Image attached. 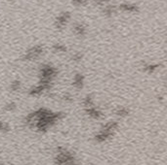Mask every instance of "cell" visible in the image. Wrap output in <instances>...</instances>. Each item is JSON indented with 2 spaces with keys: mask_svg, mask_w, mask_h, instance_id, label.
Returning <instances> with one entry per match:
<instances>
[{
  "mask_svg": "<svg viewBox=\"0 0 167 165\" xmlns=\"http://www.w3.org/2000/svg\"><path fill=\"white\" fill-rule=\"evenodd\" d=\"M58 70L54 66L50 64H43L41 65L39 70V77L40 82H47V84H52L53 79L57 76Z\"/></svg>",
  "mask_w": 167,
  "mask_h": 165,
  "instance_id": "1",
  "label": "cell"
},
{
  "mask_svg": "<svg viewBox=\"0 0 167 165\" xmlns=\"http://www.w3.org/2000/svg\"><path fill=\"white\" fill-rule=\"evenodd\" d=\"M44 53V49L43 47L40 45H36L28 50L25 53L24 56H23V59L26 60V61H30V60H35L38 57H40V56Z\"/></svg>",
  "mask_w": 167,
  "mask_h": 165,
  "instance_id": "2",
  "label": "cell"
},
{
  "mask_svg": "<svg viewBox=\"0 0 167 165\" xmlns=\"http://www.w3.org/2000/svg\"><path fill=\"white\" fill-rule=\"evenodd\" d=\"M52 88V84H46V82H40L37 85L33 86L29 89V94L30 96H40L46 90H50Z\"/></svg>",
  "mask_w": 167,
  "mask_h": 165,
  "instance_id": "3",
  "label": "cell"
},
{
  "mask_svg": "<svg viewBox=\"0 0 167 165\" xmlns=\"http://www.w3.org/2000/svg\"><path fill=\"white\" fill-rule=\"evenodd\" d=\"M69 18H71V15H69L68 12H64V13H62L56 19L55 25L57 28L62 29L63 27H65L67 25V23L68 22Z\"/></svg>",
  "mask_w": 167,
  "mask_h": 165,
  "instance_id": "4",
  "label": "cell"
},
{
  "mask_svg": "<svg viewBox=\"0 0 167 165\" xmlns=\"http://www.w3.org/2000/svg\"><path fill=\"white\" fill-rule=\"evenodd\" d=\"M112 135H114V132L105 130V129H101L100 132L98 134H96L95 136V141L98 143H104V142H106L108 138H111Z\"/></svg>",
  "mask_w": 167,
  "mask_h": 165,
  "instance_id": "5",
  "label": "cell"
},
{
  "mask_svg": "<svg viewBox=\"0 0 167 165\" xmlns=\"http://www.w3.org/2000/svg\"><path fill=\"white\" fill-rule=\"evenodd\" d=\"M85 112H86V114L89 117H92V119H94V120H100L101 117H103L102 112H101L99 109L95 108L94 106H93V107L85 108Z\"/></svg>",
  "mask_w": 167,
  "mask_h": 165,
  "instance_id": "6",
  "label": "cell"
},
{
  "mask_svg": "<svg viewBox=\"0 0 167 165\" xmlns=\"http://www.w3.org/2000/svg\"><path fill=\"white\" fill-rule=\"evenodd\" d=\"M73 85H74V88L77 89H80L83 88L84 85V77L83 75H81L80 73H77L73 77V82H72Z\"/></svg>",
  "mask_w": 167,
  "mask_h": 165,
  "instance_id": "7",
  "label": "cell"
},
{
  "mask_svg": "<svg viewBox=\"0 0 167 165\" xmlns=\"http://www.w3.org/2000/svg\"><path fill=\"white\" fill-rule=\"evenodd\" d=\"M119 8L124 12H128V13H136L138 11V7L135 4H130V3H122L120 4Z\"/></svg>",
  "mask_w": 167,
  "mask_h": 165,
  "instance_id": "8",
  "label": "cell"
},
{
  "mask_svg": "<svg viewBox=\"0 0 167 165\" xmlns=\"http://www.w3.org/2000/svg\"><path fill=\"white\" fill-rule=\"evenodd\" d=\"M73 30H74V33L77 36H84L86 34V28L81 23H76L74 27H73Z\"/></svg>",
  "mask_w": 167,
  "mask_h": 165,
  "instance_id": "9",
  "label": "cell"
},
{
  "mask_svg": "<svg viewBox=\"0 0 167 165\" xmlns=\"http://www.w3.org/2000/svg\"><path fill=\"white\" fill-rule=\"evenodd\" d=\"M117 127H118V123L116 121H110V123L105 124L102 127V129H105V130H108L111 132H114L117 129Z\"/></svg>",
  "mask_w": 167,
  "mask_h": 165,
  "instance_id": "10",
  "label": "cell"
},
{
  "mask_svg": "<svg viewBox=\"0 0 167 165\" xmlns=\"http://www.w3.org/2000/svg\"><path fill=\"white\" fill-rule=\"evenodd\" d=\"M114 113H115L116 116H118L120 117H125L127 116H129L130 111L126 107H121V108H117V109H116Z\"/></svg>",
  "mask_w": 167,
  "mask_h": 165,
  "instance_id": "11",
  "label": "cell"
},
{
  "mask_svg": "<svg viewBox=\"0 0 167 165\" xmlns=\"http://www.w3.org/2000/svg\"><path fill=\"white\" fill-rule=\"evenodd\" d=\"M53 50L56 53H65L67 52V47L63 44H60V43H57L53 46Z\"/></svg>",
  "mask_w": 167,
  "mask_h": 165,
  "instance_id": "12",
  "label": "cell"
},
{
  "mask_svg": "<svg viewBox=\"0 0 167 165\" xmlns=\"http://www.w3.org/2000/svg\"><path fill=\"white\" fill-rule=\"evenodd\" d=\"M83 105L85 106V108L93 107V106H94V102H93V98H92L91 95H87L86 97L84 98Z\"/></svg>",
  "mask_w": 167,
  "mask_h": 165,
  "instance_id": "13",
  "label": "cell"
},
{
  "mask_svg": "<svg viewBox=\"0 0 167 165\" xmlns=\"http://www.w3.org/2000/svg\"><path fill=\"white\" fill-rule=\"evenodd\" d=\"M158 68L157 64H147L144 67V71H146L147 73H153L155 69Z\"/></svg>",
  "mask_w": 167,
  "mask_h": 165,
  "instance_id": "14",
  "label": "cell"
},
{
  "mask_svg": "<svg viewBox=\"0 0 167 165\" xmlns=\"http://www.w3.org/2000/svg\"><path fill=\"white\" fill-rule=\"evenodd\" d=\"M10 88H11V90H13V91H18V90H20V88H21V82L17 81V80L12 82H11Z\"/></svg>",
  "mask_w": 167,
  "mask_h": 165,
  "instance_id": "15",
  "label": "cell"
},
{
  "mask_svg": "<svg viewBox=\"0 0 167 165\" xmlns=\"http://www.w3.org/2000/svg\"><path fill=\"white\" fill-rule=\"evenodd\" d=\"M10 131V126L7 123L0 121V132H8Z\"/></svg>",
  "mask_w": 167,
  "mask_h": 165,
  "instance_id": "16",
  "label": "cell"
},
{
  "mask_svg": "<svg viewBox=\"0 0 167 165\" xmlns=\"http://www.w3.org/2000/svg\"><path fill=\"white\" fill-rule=\"evenodd\" d=\"M16 108H17V105L15 102H10V103L6 104V106H5V110L8 112H12V111H14V110H16Z\"/></svg>",
  "mask_w": 167,
  "mask_h": 165,
  "instance_id": "17",
  "label": "cell"
},
{
  "mask_svg": "<svg viewBox=\"0 0 167 165\" xmlns=\"http://www.w3.org/2000/svg\"><path fill=\"white\" fill-rule=\"evenodd\" d=\"M104 13H105V15H107V16H111L112 13H114V8H112L111 6L107 5L104 9Z\"/></svg>",
  "mask_w": 167,
  "mask_h": 165,
  "instance_id": "18",
  "label": "cell"
},
{
  "mask_svg": "<svg viewBox=\"0 0 167 165\" xmlns=\"http://www.w3.org/2000/svg\"><path fill=\"white\" fill-rule=\"evenodd\" d=\"M72 3L76 6H83L86 4V0H72Z\"/></svg>",
  "mask_w": 167,
  "mask_h": 165,
  "instance_id": "19",
  "label": "cell"
},
{
  "mask_svg": "<svg viewBox=\"0 0 167 165\" xmlns=\"http://www.w3.org/2000/svg\"><path fill=\"white\" fill-rule=\"evenodd\" d=\"M81 58H82V54L79 53H76L72 56V60H74V61H80Z\"/></svg>",
  "mask_w": 167,
  "mask_h": 165,
  "instance_id": "20",
  "label": "cell"
},
{
  "mask_svg": "<svg viewBox=\"0 0 167 165\" xmlns=\"http://www.w3.org/2000/svg\"><path fill=\"white\" fill-rule=\"evenodd\" d=\"M63 99L65 101H67V102H71L72 101V97L71 94H65V95L63 96Z\"/></svg>",
  "mask_w": 167,
  "mask_h": 165,
  "instance_id": "21",
  "label": "cell"
},
{
  "mask_svg": "<svg viewBox=\"0 0 167 165\" xmlns=\"http://www.w3.org/2000/svg\"><path fill=\"white\" fill-rule=\"evenodd\" d=\"M95 1L98 4H106L108 2V0H95Z\"/></svg>",
  "mask_w": 167,
  "mask_h": 165,
  "instance_id": "22",
  "label": "cell"
},
{
  "mask_svg": "<svg viewBox=\"0 0 167 165\" xmlns=\"http://www.w3.org/2000/svg\"><path fill=\"white\" fill-rule=\"evenodd\" d=\"M0 165H3V164H2V163H0Z\"/></svg>",
  "mask_w": 167,
  "mask_h": 165,
  "instance_id": "23",
  "label": "cell"
}]
</instances>
